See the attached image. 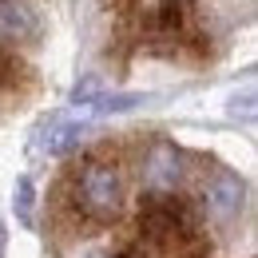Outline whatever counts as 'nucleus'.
Here are the masks:
<instances>
[{
	"instance_id": "4",
	"label": "nucleus",
	"mask_w": 258,
	"mask_h": 258,
	"mask_svg": "<svg viewBox=\"0 0 258 258\" xmlns=\"http://www.w3.org/2000/svg\"><path fill=\"white\" fill-rule=\"evenodd\" d=\"M88 123L84 119H64V115H52L44 127H40V151L48 155H68L80 139H84Z\"/></svg>"
},
{
	"instance_id": "9",
	"label": "nucleus",
	"mask_w": 258,
	"mask_h": 258,
	"mask_svg": "<svg viewBox=\"0 0 258 258\" xmlns=\"http://www.w3.org/2000/svg\"><path fill=\"white\" fill-rule=\"evenodd\" d=\"M4 246H8V234H4V226H0V258H4Z\"/></svg>"
},
{
	"instance_id": "7",
	"label": "nucleus",
	"mask_w": 258,
	"mask_h": 258,
	"mask_svg": "<svg viewBox=\"0 0 258 258\" xmlns=\"http://www.w3.org/2000/svg\"><path fill=\"white\" fill-rule=\"evenodd\" d=\"M12 207H16V219L24 226H32V211H36V187H32V179L28 175H20L16 179V191H12Z\"/></svg>"
},
{
	"instance_id": "6",
	"label": "nucleus",
	"mask_w": 258,
	"mask_h": 258,
	"mask_svg": "<svg viewBox=\"0 0 258 258\" xmlns=\"http://www.w3.org/2000/svg\"><path fill=\"white\" fill-rule=\"evenodd\" d=\"M139 103H147V96H139V92H111V96H99L92 103V111L96 115H119V111H131Z\"/></svg>"
},
{
	"instance_id": "5",
	"label": "nucleus",
	"mask_w": 258,
	"mask_h": 258,
	"mask_svg": "<svg viewBox=\"0 0 258 258\" xmlns=\"http://www.w3.org/2000/svg\"><path fill=\"white\" fill-rule=\"evenodd\" d=\"M0 32H4V36H16V40L32 36L36 32L32 12H28L24 4H0Z\"/></svg>"
},
{
	"instance_id": "1",
	"label": "nucleus",
	"mask_w": 258,
	"mask_h": 258,
	"mask_svg": "<svg viewBox=\"0 0 258 258\" xmlns=\"http://www.w3.org/2000/svg\"><path fill=\"white\" fill-rule=\"evenodd\" d=\"M123 175H119V167H111V163H88L84 171H80V203H84V211L99 219V223H111L119 211H123Z\"/></svg>"
},
{
	"instance_id": "3",
	"label": "nucleus",
	"mask_w": 258,
	"mask_h": 258,
	"mask_svg": "<svg viewBox=\"0 0 258 258\" xmlns=\"http://www.w3.org/2000/svg\"><path fill=\"white\" fill-rule=\"evenodd\" d=\"M179 179H183V159H179L175 143H167V139L151 143L143 155V183L151 191H175Z\"/></svg>"
},
{
	"instance_id": "8",
	"label": "nucleus",
	"mask_w": 258,
	"mask_h": 258,
	"mask_svg": "<svg viewBox=\"0 0 258 258\" xmlns=\"http://www.w3.org/2000/svg\"><path fill=\"white\" fill-rule=\"evenodd\" d=\"M96 99H99V80L96 76H84V80L72 88V103H88V107H92Z\"/></svg>"
},
{
	"instance_id": "2",
	"label": "nucleus",
	"mask_w": 258,
	"mask_h": 258,
	"mask_svg": "<svg viewBox=\"0 0 258 258\" xmlns=\"http://www.w3.org/2000/svg\"><path fill=\"white\" fill-rule=\"evenodd\" d=\"M242 203H246L242 175H234V171L211 175V183H207V211H211L215 223H234L242 215Z\"/></svg>"
}]
</instances>
